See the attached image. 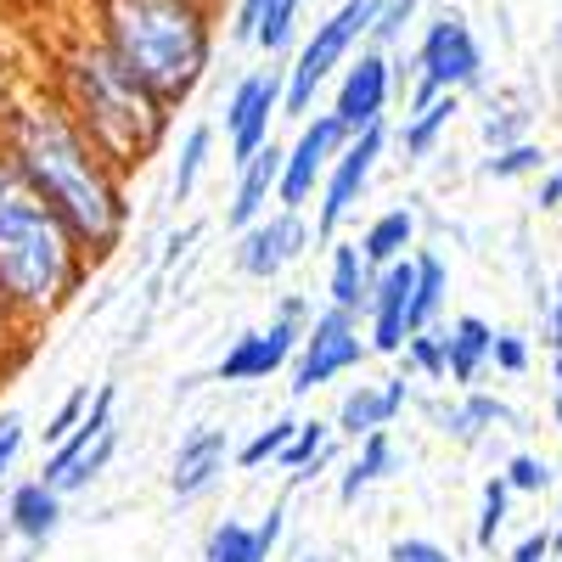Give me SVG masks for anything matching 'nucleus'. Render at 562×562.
<instances>
[{"mask_svg":"<svg viewBox=\"0 0 562 562\" xmlns=\"http://www.w3.org/2000/svg\"><path fill=\"white\" fill-rule=\"evenodd\" d=\"M0 153L40 192V203L74 231V243L90 254V265H102L124 248V231H130L124 175L90 147L85 130L52 97L7 102V113H0Z\"/></svg>","mask_w":562,"mask_h":562,"instance_id":"nucleus-1","label":"nucleus"},{"mask_svg":"<svg viewBox=\"0 0 562 562\" xmlns=\"http://www.w3.org/2000/svg\"><path fill=\"white\" fill-rule=\"evenodd\" d=\"M90 270L97 265L74 243V231L40 203V192L0 153V299L23 333L68 310Z\"/></svg>","mask_w":562,"mask_h":562,"instance_id":"nucleus-2","label":"nucleus"},{"mask_svg":"<svg viewBox=\"0 0 562 562\" xmlns=\"http://www.w3.org/2000/svg\"><path fill=\"white\" fill-rule=\"evenodd\" d=\"M52 102L85 130L119 175L147 169V158L164 147L169 135V108L140 85L102 40H79L57 57V90Z\"/></svg>","mask_w":562,"mask_h":562,"instance_id":"nucleus-3","label":"nucleus"},{"mask_svg":"<svg viewBox=\"0 0 562 562\" xmlns=\"http://www.w3.org/2000/svg\"><path fill=\"white\" fill-rule=\"evenodd\" d=\"M97 40L175 113L214 63V0H97Z\"/></svg>","mask_w":562,"mask_h":562,"instance_id":"nucleus-4","label":"nucleus"},{"mask_svg":"<svg viewBox=\"0 0 562 562\" xmlns=\"http://www.w3.org/2000/svg\"><path fill=\"white\" fill-rule=\"evenodd\" d=\"M378 23H383V0H344L326 23H315V34L299 45L293 68H281V74H288V119H304L315 108L321 85L338 79L355 63L360 40L378 34Z\"/></svg>","mask_w":562,"mask_h":562,"instance_id":"nucleus-5","label":"nucleus"},{"mask_svg":"<svg viewBox=\"0 0 562 562\" xmlns=\"http://www.w3.org/2000/svg\"><path fill=\"white\" fill-rule=\"evenodd\" d=\"M484 79V52L473 29H467L461 12H439L428 29H422L416 45V90H411V113H422L439 97H461Z\"/></svg>","mask_w":562,"mask_h":562,"instance_id":"nucleus-6","label":"nucleus"},{"mask_svg":"<svg viewBox=\"0 0 562 562\" xmlns=\"http://www.w3.org/2000/svg\"><path fill=\"white\" fill-rule=\"evenodd\" d=\"M113 411H119V389L102 383V389H97V405H90V416L79 422V434H74L68 445H57V450H45L40 479L52 484L57 495L85 490V484L113 461V450H119V416H113Z\"/></svg>","mask_w":562,"mask_h":562,"instance_id":"nucleus-7","label":"nucleus"},{"mask_svg":"<svg viewBox=\"0 0 562 562\" xmlns=\"http://www.w3.org/2000/svg\"><path fill=\"white\" fill-rule=\"evenodd\" d=\"M366 360H371V338L360 333V315L326 304V310L310 321L304 349H299V360H293V394H315V389H326L333 378H344V371H355V366H366Z\"/></svg>","mask_w":562,"mask_h":562,"instance_id":"nucleus-8","label":"nucleus"},{"mask_svg":"<svg viewBox=\"0 0 562 562\" xmlns=\"http://www.w3.org/2000/svg\"><path fill=\"white\" fill-rule=\"evenodd\" d=\"M349 140H355V135H349L333 113L304 119L299 140L288 147V164H281V192H276V209L304 214V203H321V186H326V175H333V164L344 158Z\"/></svg>","mask_w":562,"mask_h":562,"instance_id":"nucleus-9","label":"nucleus"},{"mask_svg":"<svg viewBox=\"0 0 562 562\" xmlns=\"http://www.w3.org/2000/svg\"><path fill=\"white\" fill-rule=\"evenodd\" d=\"M288 113V74H243L237 90L225 97V140H231V164H254L270 147V119Z\"/></svg>","mask_w":562,"mask_h":562,"instance_id":"nucleus-10","label":"nucleus"},{"mask_svg":"<svg viewBox=\"0 0 562 562\" xmlns=\"http://www.w3.org/2000/svg\"><path fill=\"white\" fill-rule=\"evenodd\" d=\"M389 97H394V57L383 45H366V52L338 74V97L326 113H333L349 135H366V130H383Z\"/></svg>","mask_w":562,"mask_h":562,"instance_id":"nucleus-11","label":"nucleus"},{"mask_svg":"<svg viewBox=\"0 0 562 562\" xmlns=\"http://www.w3.org/2000/svg\"><path fill=\"white\" fill-rule=\"evenodd\" d=\"M383 147H389V135H383V130H366V135H355L349 147H344V158L333 164V175H326V186H321V203H315V237H326V243L338 237V225L355 214V203L366 198L371 175H378Z\"/></svg>","mask_w":562,"mask_h":562,"instance_id":"nucleus-12","label":"nucleus"},{"mask_svg":"<svg viewBox=\"0 0 562 562\" xmlns=\"http://www.w3.org/2000/svg\"><path fill=\"white\" fill-rule=\"evenodd\" d=\"M304 333H310V326L270 315V326H259V333H243L237 344L225 349V360L214 366V383H265V378H276L281 366L293 371V360H299V349H304Z\"/></svg>","mask_w":562,"mask_h":562,"instance_id":"nucleus-13","label":"nucleus"},{"mask_svg":"<svg viewBox=\"0 0 562 562\" xmlns=\"http://www.w3.org/2000/svg\"><path fill=\"white\" fill-rule=\"evenodd\" d=\"M304 248H310V225H304V214H293V209H270L259 225L237 231V270L254 276V281H276L293 259H304Z\"/></svg>","mask_w":562,"mask_h":562,"instance_id":"nucleus-14","label":"nucleus"},{"mask_svg":"<svg viewBox=\"0 0 562 562\" xmlns=\"http://www.w3.org/2000/svg\"><path fill=\"white\" fill-rule=\"evenodd\" d=\"M411 299H416V254L389 265V270H378L371 310H366L371 355H405V344H411Z\"/></svg>","mask_w":562,"mask_h":562,"instance_id":"nucleus-15","label":"nucleus"},{"mask_svg":"<svg viewBox=\"0 0 562 562\" xmlns=\"http://www.w3.org/2000/svg\"><path fill=\"white\" fill-rule=\"evenodd\" d=\"M237 461V445H231V428H214V422H203V428H192L180 439L175 461H169V490L180 501H198L203 490H214L225 479V467Z\"/></svg>","mask_w":562,"mask_h":562,"instance_id":"nucleus-16","label":"nucleus"},{"mask_svg":"<svg viewBox=\"0 0 562 562\" xmlns=\"http://www.w3.org/2000/svg\"><path fill=\"white\" fill-rule=\"evenodd\" d=\"M411 405V383L405 378H383V383H360L338 400V416L333 428L349 434V439H371V434H389L394 416Z\"/></svg>","mask_w":562,"mask_h":562,"instance_id":"nucleus-17","label":"nucleus"},{"mask_svg":"<svg viewBox=\"0 0 562 562\" xmlns=\"http://www.w3.org/2000/svg\"><path fill=\"white\" fill-rule=\"evenodd\" d=\"M7 529L23 540V546H45L57 529H63V495L45 484V479H29V484H12L7 490V506H0Z\"/></svg>","mask_w":562,"mask_h":562,"instance_id":"nucleus-18","label":"nucleus"},{"mask_svg":"<svg viewBox=\"0 0 562 562\" xmlns=\"http://www.w3.org/2000/svg\"><path fill=\"white\" fill-rule=\"evenodd\" d=\"M281 164H288V147H276V140H270L254 164L237 169V192H231V209H225V220L237 231H248V225H259L270 214V203L281 192Z\"/></svg>","mask_w":562,"mask_h":562,"instance_id":"nucleus-19","label":"nucleus"},{"mask_svg":"<svg viewBox=\"0 0 562 562\" xmlns=\"http://www.w3.org/2000/svg\"><path fill=\"white\" fill-rule=\"evenodd\" d=\"M445 355H450V383L461 394H473L479 378L495 366V326L479 315H456L445 326Z\"/></svg>","mask_w":562,"mask_h":562,"instance_id":"nucleus-20","label":"nucleus"},{"mask_svg":"<svg viewBox=\"0 0 562 562\" xmlns=\"http://www.w3.org/2000/svg\"><path fill=\"white\" fill-rule=\"evenodd\" d=\"M371 288H378V270L366 265L360 243H333V254H326V299H333V310L366 315Z\"/></svg>","mask_w":562,"mask_h":562,"instance_id":"nucleus-21","label":"nucleus"},{"mask_svg":"<svg viewBox=\"0 0 562 562\" xmlns=\"http://www.w3.org/2000/svg\"><path fill=\"white\" fill-rule=\"evenodd\" d=\"M434 416H439V434H450V439H461V445H479L490 428H506V422H518L506 400L479 394V389H473V394H461L456 405H434Z\"/></svg>","mask_w":562,"mask_h":562,"instance_id":"nucleus-22","label":"nucleus"},{"mask_svg":"<svg viewBox=\"0 0 562 562\" xmlns=\"http://www.w3.org/2000/svg\"><path fill=\"white\" fill-rule=\"evenodd\" d=\"M411 248H416V209H383L360 231V254L371 270H389V265L411 259Z\"/></svg>","mask_w":562,"mask_h":562,"instance_id":"nucleus-23","label":"nucleus"},{"mask_svg":"<svg viewBox=\"0 0 562 562\" xmlns=\"http://www.w3.org/2000/svg\"><path fill=\"white\" fill-rule=\"evenodd\" d=\"M394 467H400V450H394V439H389V434L360 439V450L349 456L344 479H338V501H360L371 484H383V479L394 473Z\"/></svg>","mask_w":562,"mask_h":562,"instance_id":"nucleus-24","label":"nucleus"},{"mask_svg":"<svg viewBox=\"0 0 562 562\" xmlns=\"http://www.w3.org/2000/svg\"><path fill=\"white\" fill-rule=\"evenodd\" d=\"M445 293H450V270L439 254H416V299H411V338L434 333L445 315Z\"/></svg>","mask_w":562,"mask_h":562,"instance_id":"nucleus-25","label":"nucleus"},{"mask_svg":"<svg viewBox=\"0 0 562 562\" xmlns=\"http://www.w3.org/2000/svg\"><path fill=\"white\" fill-rule=\"evenodd\" d=\"M209 153H214V130L209 124H192L180 135V153H175V175H169V203H186L198 192V180L209 169Z\"/></svg>","mask_w":562,"mask_h":562,"instance_id":"nucleus-26","label":"nucleus"},{"mask_svg":"<svg viewBox=\"0 0 562 562\" xmlns=\"http://www.w3.org/2000/svg\"><path fill=\"white\" fill-rule=\"evenodd\" d=\"M461 113V97H439V102H428L422 113H405V130H400V147L411 153V158H428L434 147H439V135L450 130V119Z\"/></svg>","mask_w":562,"mask_h":562,"instance_id":"nucleus-27","label":"nucleus"},{"mask_svg":"<svg viewBox=\"0 0 562 562\" xmlns=\"http://www.w3.org/2000/svg\"><path fill=\"white\" fill-rule=\"evenodd\" d=\"M333 422H299V439H293V450L288 456H281V467H288V473H293V484H310L315 473H321V467H326V456H333Z\"/></svg>","mask_w":562,"mask_h":562,"instance_id":"nucleus-28","label":"nucleus"},{"mask_svg":"<svg viewBox=\"0 0 562 562\" xmlns=\"http://www.w3.org/2000/svg\"><path fill=\"white\" fill-rule=\"evenodd\" d=\"M203 562H270L265 546H259V529L243 524V518H225L209 529L203 540Z\"/></svg>","mask_w":562,"mask_h":562,"instance_id":"nucleus-29","label":"nucleus"},{"mask_svg":"<svg viewBox=\"0 0 562 562\" xmlns=\"http://www.w3.org/2000/svg\"><path fill=\"white\" fill-rule=\"evenodd\" d=\"M293 439H299V416H276L270 422V428H259L243 450H237V467H243V473H259V467H281V456H288L293 450Z\"/></svg>","mask_w":562,"mask_h":562,"instance_id":"nucleus-30","label":"nucleus"},{"mask_svg":"<svg viewBox=\"0 0 562 562\" xmlns=\"http://www.w3.org/2000/svg\"><path fill=\"white\" fill-rule=\"evenodd\" d=\"M310 7V0H270L265 7V23H259V52H270V57H281L293 45V34H299V12Z\"/></svg>","mask_w":562,"mask_h":562,"instance_id":"nucleus-31","label":"nucleus"},{"mask_svg":"<svg viewBox=\"0 0 562 562\" xmlns=\"http://www.w3.org/2000/svg\"><path fill=\"white\" fill-rule=\"evenodd\" d=\"M405 371H416V378H428V383H450L445 326H434V333H416V338L405 344Z\"/></svg>","mask_w":562,"mask_h":562,"instance_id":"nucleus-32","label":"nucleus"},{"mask_svg":"<svg viewBox=\"0 0 562 562\" xmlns=\"http://www.w3.org/2000/svg\"><path fill=\"white\" fill-rule=\"evenodd\" d=\"M512 490L506 484V473H495L490 484H484V506H479V546H495V535L506 529V518H512Z\"/></svg>","mask_w":562,"mask_h":562,"instance_id":"nucleus-33","label":"nucleus"},{"mask_svg":"<svg viewBox=\"0 0 562 562\" xmlns=\"http://www.w3.org/2000/svg\"><path fill=\"white\" fill-rule=\"evenodd\" d=\"M90 405H97V394L90 389H74L57 411H52V422H45V450H57V445H68L74 434H79V422L90 416Z\"/></svg>","mask_w":562,"mask_h":562,"instance_id":"nucleus-34","label":"nucleus"},{"mask_svg":"<svg viewBox=\"0 0 562 562\" xmlns=\"http://www.w3.org/2000/svg\"><path fill=\"white\" fill-rule=\"evenodd\" d=\"M546 153L535 147V140H518V147H506V153H490L484 158V175L490 180H524V175H540Z\"/></svg>","mask_w":562,"mask_h":562,"instance_id":"nucleus-35","label":"nucleus"},{"mask_svg":"<svg viewBox=\"0 0 562 562\" xmlns=\"http://www.w3.org/2000/svg\"><path fill=\"white\" fill-rule=\"evenodd\" d=\"M506 484L518 490V495H540V490H551V467H546L540 456L524 450V456H512V461H506Z\"/></svg>","mask_w":562,"mask_h":562,"instance_id":"nucleus-36","label":"nucleus"},{"mask_svg":"<svg viewBox=\"0 0 562 562\" xmlns=\"http://www.w3.org/2000/svg\"><path fill=\"white\" fill-rule=\"evenodd\" d=\"M23 445H29V422H23L18 411H0V479H7L12 467H18Z\"/></svg>","mask_w":562,"mask_h":562,"instance_id":"nucleus-37","label":"nucleus"},{"mask_svg":"<svg viewBox=\"0 0 562 562\" xmlns=\"http://www.w3.org/2000/svg\"><path fill=\"white\" fill-rule=\"evenodd\" d=\"M495 371H506V378H524L529 371V338L524 333H495Z\"/></svg>","mask_w":562,"mask_h":562,"instance_id":"nucleus-38","label":"nucleus"},{"mask_svg":"<svg viewBox=\"0 0 562 562\" xmlns=\"http://www.w3.org/2000/svg\"><path fill=\"white\" fill-rule=\"evenodd\" d=\"M484 140H490L495 153H506V147H518V140H524V113H512V108L490 113V119H484Z\"/></svg>","mask_w":562,"mask_h":562,"instance_id":"nucleus-39","label":"nucleus"},{"mask_svg":"<svg viewBox=\"0 0 562 562\" xmlns=\"http://www.w3.org/2000/svg\"><path fill=\"white\" fill-rule=\"evenodd\" d=\"M389 562H456V557H450L439 540H422V535H411V540H394Z\"/></svg>","mask_w":562,"mask_h":562,"instance_id":"nucleus-40","label":"nucleus"},{"mask_svg":"<svg viewBox=\"0 0 562 562\" xmlns=\"http://www.w3.org/2000/svg\"><path fill=\"white\" fill-rule=\"evenodd\" d=\"M265 7H270V0H237V18H231V40L254 45V40H259V23H265Z\"/></svg>","mask_w":562,"mask_h":562,"instance_id":"nucleus-41","label":"nucleus"},{"mask_svg":"<svg viewBox=\"0 0 562 562\" xmlns=\"http://www.w3.org/2000/svg\"><path fill=\"white\" fill-rule=\"evenodd\" d=\"M557 557V546H551V529H535V535H524L518 540V551H512V562H551Z\"/></svg>","mask_w":562,"mask_h":562,"instance_id":"nucleus-42","label":"nucleus"},{"mask_svg":"<svg viewBox=\"0 0 562 562\" xmlns=\"http://www.w3.org/2000/svg\"><path fill=\"white\" fill-rule=\"evenodd\" d=\"M254 529H259V546H265V557H270V551L281 546V529H288V506H270Z\"/></svg>","mask_w":562,"mask_h":562,"instance_id":"nucleus-43","label":"nucleus"},{"mask_svg":"<svg viewBox=\"0 0 562 562\" xmlns=\"http://www.w3.org/2000/svg\"><path fill=\"white\" fill-rule=\"evenodd\" d=\"M540 209H562V158H557V169L540 180Z\"/></svg>","mask_w":562,"mask_h":562,"instance_id":"nucleus-44","label":"nucleus"},{"mask_svg":"<svg viewBox=\"0 0 562 562\" xmlns=\"http://www.w3.org/2000/svg\"><path fill=\"white\" fill-rule=\"evenodd\" d=\"M546 344H551V355H562V293L546 310Z\"/></svg>","mask_w":562,"mask_h":562,"instance_id":"nucleus-45","label":"nucleus"},{"mask_svg":"<svg viewBox=\"0 0 562 562\" xmlns=\"http://www.w3.org/2000/svg\"><path fill=\"white\" fill-rule=\"evenodd\" d=\"M18 333H23V326H18V315L7 310V299H0V355H7V344H12Z\"/></svg>","mask_w":562,"mask_h":562,"instance_id":"nucleus-46","label":"nucleus"},{"mask_svg":"<svg viewBox=\"0 0 562 562\" xmlns=\"http://www.w3.org/2000/svg\"><path fill=\"white\" fill-rule=\"evenodd\" d=\"M551 383H557V394H562V355H551Z\"/></svg>","mask_w":562,"mask_h":562,"instance_id":"nucleus-47","label":"nucleus"},{"mask_svg":"<svg viewBox=\"0 0 562 562\" xmlns=\"http://www.w3.org/2000/svg\"><path fill=\"white\" fill-rule=\"evenodd\" d=\"M551 546H557V557H562V512H557V524H551Z\"/></svg>","mask_w":562,"mask_h":562,"instance_id":"nucleus-48","label":"nucleus"},{"mask_svg":"<svg viewBox=\"0 0 562 562\" xmlns=\"http://www.w3.org/2000/svg\"><path fill=\"white\" fill-rule=\"evenodd\" d=\"M551 422H557V434H562V394L551 400Z\"/></svg>","mask_w":562,"mask_h":562,"instance_id":"nucleus-49","label":"nucleus"},{"mask_svg":"<svg viewBox=\"0 0 562 562\" xmlns=\"http://www.w3.org/2000/svg\"><path fill=\"white\" fill-rule=\"evenodd\" d=\"M0 113H7V74H0Z\"/></svg>","mask_w":562,"mask_h":562,"instance_id":"nucleus-50","label":"nucleus"},{"mask_svg":"<svg viewBox=\"0 0 562 562\" xmlns=\"http://www.w3.org/2000/svg\"><path fill=\"white\" fill-rule=\"evenodd\" d=\"M310 562H315V557H310Z\"/></svg>","mask_w":562,"mask_h":562,"instance_id":"nucleus-51","label":"nucleus"}]
</instances>
